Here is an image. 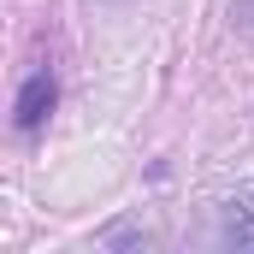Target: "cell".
Returning <instances> with one entry per match:
<instances>
[{"instance_id":"2","label":"cell","mask_w":254,"mask_h":254,"mask_svg":"<svg viewBox=\"0 0 254 254\" xmlns=\"http://www.w3.org/2000/svg\"><path fill=\"white\" fill-rule=\"evenodd\" d=\"M219 237H225V243H237V249H254V195H243V201H231V207H225Z\"/></svg>"},{"instance_id":"1","label":"cell","mask_w":254,"mask_h":254,"mask_svg":"<svg viewBox=\"0 0 254 254\" xmlns=\"http://www.w3.org/2000/svg\"><path fill=\"white\" fill-rule=\"evenodd\" d=\"M54 101H60V83H54V71H30L24 77V89H18V101H12V125L24 130H42L48 125V113H54Z\"/></svg>"},{"instance_id":"3","label":"cell","mask_w":254,"mask_h":254,"mask_svg":"<svg viewBox=\"0 0 254 254\" xmlns=\"http://www.w3.org/2000/svg\"><path fill=\"white\" fill-rule=\"evenodd\" d=\"M101 243H154V237H148V231H130V225H119V231H107Z\"/></svg>"}]
</instances>
